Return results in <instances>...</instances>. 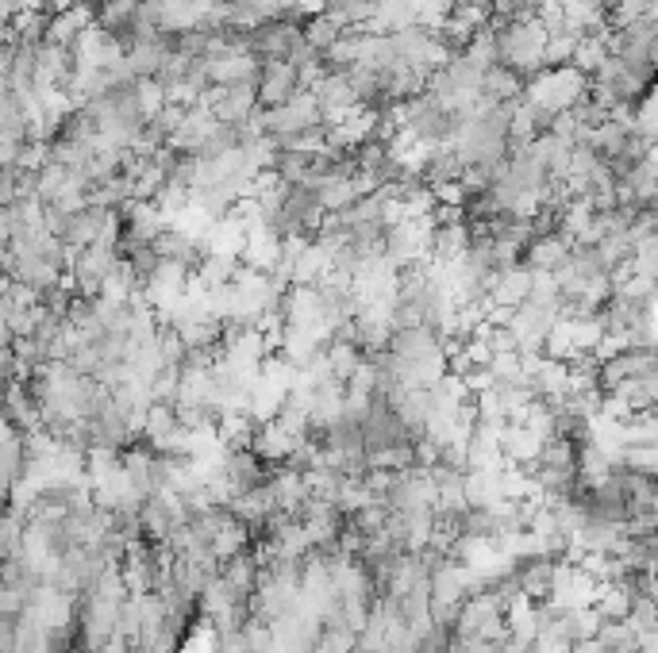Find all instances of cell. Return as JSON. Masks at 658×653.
Segmentation results:
<instances>
[{"label":"cell","mask_w":658,"mask_h":653,"mask_svg":"<svg viewBox=\"0 0 658 653\" xmlns=\"http://www.w3.org/2000/svg\"><path fill=\"white\" fill-rule=\"evenodd\" d=\"M528 81L520 78L516 70L497 62L493 70H486V81H481V100H493V104H505V100H520Z\"/></svg>","instance_id":"cell-4"},{"label":"cell","mask_w":658,"mask_h":653,"mask_svg":"<svg viewBox=\"0 0 658 653\" xmlns=\"http://www.w3.org/2000/svg\"><path fill=\"white\" fill-rule=\"evenodd\" d=\"M301 89V73L289 62H262V78H258V100L262 108H281L289 104Z\"/></svg>","instance_id":"cell-2"},{"label":"cell","mask_w":658,"mask_h":653,"mask_svg":"<svg viewBox=\"0 0 658 653\" xmlns=\"http://www.w3.org/2000/svg\"><path fill=\"white\" fill-rule=\"evenodd\" d=\"M586 93H589V78L581 70H574V66H558V70L547 66V70L536 73V78L528 81V89H524V97H528L531 104L551 108V112H570Z\"/></svg>","instance_id":"cell-1"},{"label":"cell","mask_w":658,"mask_h":653,"mask_svg":"<svg viewBox=\"0 0 658 653\" xmlns=\"http://www.w3.org/2000/svg\"><path fill=\"white\" fill-rule=\"evenodd\" d=\"M136 97H139V108H143L147 120H154V115L162 112L166 104H170V97H166V81H162V78H143V81H136Z\"/></svg>","instance_id":"cell-6"},{"label":"cell","mask_w":658,"mask_h":653,"mask_svg":"<svg viewBox=\"0 0 658 653\" xmlns=\"http://www.w3.org/2000/svg\"><path fill=\"white\" fill-rule=\"evenodd\" d=\"M647 12H651V16H655V20H658V0H651V8H647Z\"/></svg>","instance_id":"cell-8"},{"label":"cell","mask_w":658,"mask_h":653,"mask_svg":"<svg viewBox=\"0 0 658 653\" xmlns=\"http://www.w3.org/2000/svg\"><path fill=\"white\" fill-rule=\"evenodd\" d=\"M89 28H97V4H89V0H78V4H70L66 12H58L54 20H51V36H47V43L73 47Z\"/></svg>","instance_id":"cell-3"},{"label":"cell","mask_w":658,"mask_h":653,"mask_svg":"<svg viewBox=\"0 0 658 653\" xmlns=\"http://www.w3.org/2000/svg\"><path fill=\"white\" fill-rule=\"evenodd\" d=\"M628 273H636V278H647V281H658V239H644V242H639Z\"/></svg>","instance_id":"cell-7"},{"label":"cell","mask_w":658,"mask_h":653,"mask_svg":"<svg viewBox=\"0 0 658 653\" xmlns=\"http://www.w3.org/2000/svg\"><path fill=\"white\" fill-rule=\"evenodd\" d=\"M343 36H347V31L339 28V23L331 20L328 12H323V16H312V20H305V43H308V47H316V50H320V54H328V50L336 47Z\"/></svg>","instance_id":"cell-5"}]
</instances>
